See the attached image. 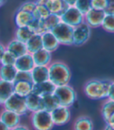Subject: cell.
Listing matches in <instances>:
<instances>
[{
    "label": "cell",
    "instance_id": "obj_1",
    "mask_svg": "<svg viewBox=\"0 0 114 130\" xmlns=\"http://www.w3.org/2000/svg\"><path fill=\"white\" fill-rule=\"evenodd\" d=\"M49 80L56 87L69 84L72 77L70 67L62 61H52L48 66Z\"/></svg>",
    "mask_w": 114,
    "mask_h": 130
},
{
    "label": "cell",
    "instance_id": "obj_2",
    "mask_svg": "<svg viewBox=\"0 0 114 130\" xmlns=\"http://www.w3.org/2000/svg\"><path fill=\"white\" fill-rule=\"evenodd\" d=\"M110 82V79H89L84 85V93L87 98L92 100L107 99Z\"/></svg>",
    "mask_w": 114,
    "mask_h": 130
},
{
    "label": "cell",
    "instance_id": "obj_3",
    "mask_svg": "<svg viewBox=\"0 0 114 130\" xmlns=\"http://www.w3.org/2000/svg\"><path fill=\"white\" fill-rule=\"evenodd\" d=\"M54 95L59 102L60 106L70 108L77 100V93L74 88L70 84L56 87Z\"/></svg>",
    "mask_w": 114,
    "mask_h": 130
},
{
    "label": "cell",
    "instance_id": "obj_4",
    "mask_svg": "<svg viewBox=\"0 0 114 130\" xmlns=\"http://www.w3.org/2000/svg\"><path fill=\"white\" fill-rule=\"evenodd\" d=\"M30 122L34 130H52L55 126L51 114L44 110L31 113Z\"/></svg>",
    "mask_w": 114,
    "mask_h": 130
},
{
    "label": "cell",
    "instance_id": "obj_5",
    "mask_svg": "<svg viewBox=\"0 0 114 130\" xmlns=\"http://www.w3.org/2000/svg\"><path fill=\"white\" fill-rule=\"evenodd\" d=\"M3 109L11 111L21 117L27 114L28 111L26 105L25 98L20 97L16 93H13L3 105Z\"/></svg>",
    "mask_w": 114,
    "mask_h": 130
},
{
    "label": "cell",
    "instance_id": "obj_6",
    "mask_svg": "<svg viewBox=\"0 0 114 130\" xmlns=\"http://www.w3.org/2000/svg\"><path fill=\"white\" fill-rule=\"evenodd\" d=\"M51 32L54 34L60 44L66 46L73 45L74 28L72 27L60 22Z\"/></svg>",
    "mask_w": 114,
    "mask_h": 130
},
{
    "label": "cell",
    "instance_id": "obj_7",
    "mask_svg": "<svg viewBox=\"0 0 114 130\" xmlns=\"http://www.w3.org/2000/svg\"><path fill=\"white\" fill-rule=\"evenodd\" d=\"M60 17L61 22L72 27L73 28L77 27L84 23V15L80 13L75 7H69Z\"/></svg>",
    "mask_w": 114,
    "mask_h": 130
},
{
    "label": "cell",
    "instance_id": "obj_8",
    "mask_svg": "<svg viewBox=\"0 0 114 130\" xmlns=\"http://www.w3.org/2000/svg\"><path fill=\"white\" fill-rule=\"evenodd\" d=\"M91 33H92V28H90L84 23H81L77 27H74L73 33V45H84L89 40Z\"/></svg>",
    "mask_w": 114,
    "mask_h": 130
},
{
    "label": "cell",
    "instance_id": "obj_9",
    "mask_svg": "<svg viewBox=\"0 0 114 130\" xmlns=\"http://www.w3.org/2000/svg\"><path fill=\"white\" fill-rule=\"evenodd\" d=\"M54 125L63 126L69 123L71 119V111L69 108L59 106L51 113Z\"/></svg>",
    "mask_w": 114,
    "mask_h": 130
},
{
    "label": "cell",
    "instance_id": "obj_10",
    "mask_svg": "<svg viewBox=\"0 0 114 130\" xmlns=\"http://www.w3.org/2000/svg\"><path fill=\"white\" fill-rule=\"evenodd\" d=\"M105 16V11L92 9L84 16V23H86L90 28L101 27Z\"/></svg>",
    "mask_w": 114,
    "mask_h": 130
},
{
    "label": "cell",
    "instance_id": "obj_11",
    "mask_svg": "<svg viewBox=\"0 0 114 130\" xmlns=\"http://www.w3.org/2000/svg\"><path fill=\"white\" fill-rule=\"evenodd\" d=\"M0 120L11 129L21 124V116L11 111L3 109L0 112Z\"/></svg>",
    "mask_w": 114,
    "mask_h": 130
},
{
    "label": "cell",
    "instance_id": "obj_12",
    "mask_svg": "<svg viewBox=\"0 0 114 130\" xmlns=\"http://www.w3.org/2000/svg\"><path fill=\"white\" fill-rule=\"evenodd\" d=\"M14 66L17 71H20V72H31V70L35 66L32 55L26 53L18 57Z\"/></svg>",
    "mask_w": 114,
    "mask_h": 130
},
{
    "label": "cell",
    "instance_id": "obj_13",
    "mask_svg": "<svg viewBox=\"0 0 114 130\" xmlns=\"http://www.w3.org/2000/svg\"><path fill=\"white\" fill-rule=\"evenodd\" d=\"M45 6L49 10L50 14H55L60 17L69 8L65 0H46Z\"/></svg>",
    "mask_w": 114,
    "mask_h": 130
},
{
    "label": "cell",
    "instance_id": "obj_14",
    "mask_svg": "<svg viewBox=\"0 0 114 130\" xmlns=\"http://www.w3.org/2000/svg\"><path fill=\"white\" fill-rule=\"evenodd\" d=\"M42 48L47 52L52 53L55 52L60 47V43L51 31H46L41 34Z\"/></svg>",
    "mask_w": 114,
    "mask_h": 130
},
{
    "label": "cell",
    "instance_id": "obj_15",
    "mask_svg": "<svg viewBox=\"0 0 114 130\" xmlns=\"http://www.w3.org/2000/svg\"><path fill=\"white\" fill-rule=\"evenodd\" d=\"M34 63L35 66H46L48 67L52 62V53L45 49H41L38 52L32 54Z\"/></svg>",
    "mask_w": 114,
    "mask_h": 130
},
{
    "label": "cell",
    "instance_id": "obj_16",
    "mask_svg": "<svg viewBox=\"0 0 114 130\" xmlns=\"http://www.w3.org/2000/svg\"><path fill=\"white\" fill-rule=\"evenodd\" d=\"M31 73L34 84H38L49 80V69L46 66H35Z\"/></svg>",
    "mask_w": 114,
    "mask_h": 130
},
{
    "label": "cell",
    "instance_id": "obj_17",
    "mask_svg": "<svg viewBox=\"0 0 114 130\" xmlns=\"http://www.w3.org/2000/svg\"><path fill=\"white\" fill-rule=\"evenodd\" d=\"M6 49L13 54L17 58L27 53L26 44L23 43L15 38L11 40L6 45Z\"/></svg>",
    "mask_w": 114,
    "mask_h": 130
},
{
    "label": "cell",
    "instance_id": "obj_18",
    "mask_svg": "<svg viewBox=\"0 0 114 130\" xmlns=\"http://www.w3.org/2000/svg\"><path fill=\"white\" fill-rule=\"evenodd\" d=\"M56 87L48 80L38 84H34L32 93H35L40 97H43L49 94H53Z\"/></svg>",
    "mask_w": 114,
    "mask_h": 130
},
{
    "label": "cell",
    "instance_id": "obj_19",
    "mask_svg": "<svg viewBox=\"0 0 114 130\" xmlns=\"http://www.w3.org/2000/svg\"><path fill=\"white\" fill-rule=\"evenodd\" d=\"M34 20L35 18H34V16L31 13H28V12L20 9H18L16 12L14 17V21L17 27H28Z\"/></svg>",
    "mask_w": 114,
    "mask_h": 130
},
{
    "label": "cell",
    "instance_id": "obj_20",
    "mask_svg": "<svg viewBox=\"0 0 114 130\" xmlns=\"http://www.w3.org/2000/svg\"><path fill=\"white\" fill-rule=\"evenodd\" d=\"M34 84L31 82H14L13 91L17 95L26 98L32 93Z\"/></svg>",
    "mask_w": 114,
    "mask_h": 130
},
{
    "label": "cell",
    "instance_id": "obj_21",
    "mask_svg": "<svg viewBox=\"0 0 114 130\" xmlns=\"http://www.w3.org/2000/svg\"><path fill=\"white\" fill-rule=\"evenodd\" d=\"M74 130H94V122L89 116L81 115L74 122Z\"/></svg>",
    "mask_w": 114,
    "mask_h": 130
},
{
    "label": "cell",
    "instance_id": "obj_22",
    "mask_svg": "<svg viewBox=\"0 0 114 130\" xmlns=\"http://www.w3.org/2000/svg\"><path fill=\"white\" fill-rule=\"evenodd\" d=\"M26 105L28 112L33 113L40 110H42L41 98L35 93H31L30 95L25 98Z\"/></svg>",
    "mask_w": 114,
    "mask_h": 130
},
{
    "label": "cell",
    "instance_id": "obj_23",
    "mask_svg": "<svg viewBox=\"0 0 114 130\" xmlns=\"http://www.w3.org/2000/svg\"><path fill=\"white\" fill-rule=\"evenodd\" d=\"M17 70L14 66L0 65V79L9 83H14Z\"/></svg>",
    "mask_w": 114,
    "mask_h": 130
},
{
    "label": "cell",
    "instance_id": "obj_24",
    "mask_svg": "<svg viewBox=\"0 0 114 130\" xmlns=\"http://www.w3.org/2000/svg\"><path fill=\"white\" fill-rule=\"evenodd\" d=\"M13 93V83H9L0 79V105L3 106Z\"/></svg>",
    "mask_w": 114,
    "mask_h": 130
},
{
    "label": "cell",
    "instance_id": "obj_25",
    "mask_svg": "<svg viewBox=\"0 0 114 130\" xmlns=\"http://www.w3.org/2000/svg\"><path fill=\"white\" fill-rule=\"evenodd\" d=\"M41 98L42 110L44 111L51 113L52 111H54L56 108H58L60 106L59 102L54 94H49V95H45Z\"/></svg>",
    "mask_w": 114,
    "mask_h": 130
},
{
    "label": "cell",
    "instance_id": "obj_26",
    "mask_svg": "<svg viewBox=\"0 0 114 130\" xmlns=\"http://www.w3.org/2000/svg\"><path fill=\"white\" fill-rule=\"evenodd\" d=\"M26 47L27 53H30L31 55L42 49L41 35L34 34L29 39V41L26 43Z\"/></svg>",
    "mask_w": 114,
    "mask_h": 130
},
{
    "label": "cell",
    "instance_id": "obj_27",
    "mask_svg": "<svg viewBox=\"0 0 114 130\" xmlns=\"http://www.w3.org/2000/svg\"><path fill=\"white\" fill-rule=\"evenodd\" d=\"M36 3H37V6L32 13L34 18L39 20H45L50 15V13L45 6V0L36 1Z\"/></svg>",
    "mask_w": 114,
    "mask_h": 130
},
{
    "label": "cell",
    "instance_id": "obj_28",
    "mask_svg": "<svg viewBox=\"0 0 114 130\" xmlns=\"http://www.w3.org/2000/svg\"><path fill=\"white\" fill-rule=\"evenodd\" d=\"M34 35V33L28 27H17L14 33V38L26 44Z\"/></svg>",
    "mask_w": 114,
    "mask_h": 130
},
{
    "label": "cell",
    "instance_id": "obj_29",
    "mask_svg": "<svg viewBox=\"0 0 114 130\" xmlns=\"http://www.w3.org/2000/svg\"><path fill=\"white\" fill-rule=\"evenodd\" d=\"M114 114V101L106 99L101 108V115L106 123L108 122L109 118Z\"/></svg>",
    "mask_w": 114,
    "mask_h": 130
},
{
    "label": "cell",
    "instance_id": "obj_30",
    "mask_svg": "<svg viewBox=\"0 0 114 130\" xmlns=\"http://www.w3.org/2000/svg\"><path fill=\"white\" fill-rule=\"evenodd\" d=\"M61 22L60 17L58 15L50 14L44 20V24L46 31H52Z\"/></svg>",
    "mask_w": 114,
    "mask_h": 130
},
{
    "label": "cell",
    "instance_id": "obj_31",
    "mask_svg": "<svg viewBox=\"0 0 114 130\" xmlns=\"http://www.w3.org/2000/svg\"><path fill=\"white\" fill-rule=\"evenodd\" d=\"M28 27L31 30L34 34H39L41 35L45 32H46L44 24V20H39L35 19L28 26Z\"/></svg>",
    "mask_w": 114,
    "mask_h": 130
},
{
    "label": "cell",
    "instance_id": "obj_32",
    "mask_svg": "<svg viewBox=\"0 0 114 130\" xmlns=\"http://www.w3.org/2000/svg\"><path fill=\"white\" fill-rule=\"evenodd\" d=\"M101 27L106 32L114 33V15L106 14Z\"/></svg>",
    "mask_w": 114,
    "mask_h": 130
},
{
    "label": "cell",
    "instance_id": "obj_33",
    "mask_svg": "<svg viewBox=\"0 0 114 130\" xmlns=\"http://www.w3.org/2000/svg\"><path fill=\"white\" fill-rule=\"evenodd\" d=\"M74 7L84 16L90 9H92L91 0H76Z\"/></svg>",
    "mask_w": 114,
    "mask_h": 130
},
{
    "label": "cell",
    "instance_id": "obj_34",
    "mask_svg": "<svg viewBox=\"0 0 114 130\" xmlns=\"http://www.w3.org/2000/svg\"><path fill=\"white\" fill-rule=\"evenodd\" d=\"M17 57L12 54L11 52H9V51L6 50L2 60H1V64L2 66H14L17 61Z\"/></svg>",
    "mask_w": 114,
    "mask_h": 130
},
{
    "label": "cell",
    "instance_id": "obj_35",
    "mask_svg": "<svg viewBox=\"0 0 114 130\" xmlns=\"http://www.w3.org/2000/svg\"><path fill=\"white\" fill-rule=\"evenodd\" d=\"M20 81L32 83V77H31V72H20V71H17L14 82H20Z\"/></svg>",
    "mask_w": 114,
    "mask_h": 130
},
{
    "label": "cell",
    "instance_id": "obj_36",
    "mask_svg": "<svg viewBox=\"0 0 114 130\" xmlns=\"http://www.w3.org/2000/svg\"><path fill=\"white\" fill-rule=\"evenodd\" d=\"M91 4L92 9L105 11L108 4V0H91Z\"/></svg>",
    "mask_w": 114,
    "mask_h": 130
},
{
    "label": "cell",
    "instance_id": "obj_37",
    "mask_svg": "<svg viewBox=\"0 0 114 130\" xmlns=\"http://www.w3.org/2000/svg\"><path fill=\"white\" fill-rule=\"evenodd\" d=\"M36 6H37L36 1H27L24 3H22L18 9L26 11V12H28V13H32L34 10H35Z\"/></svg>",
    "mask_w": 114,
    "mask_h": 130
},
{
    "label": "cell",
    "instance_id": "obj_38",
    "mask_svg": "<svg viewBox=\"0 0 114 130\" xmlns=\"http://www.w3.org/2000/svg\"><path fill=\"white\" fill-rule=\"evenodd\" d=\"M106 14L114 15V0H108V4L105 9Z\"/></svg>",
    "mask_w": 114,
    "mask_h": 130
},
{
    "label": "cell",
    "instance_id": "obj_39",
    "mask_svg": "<svg viewBox=\"0 0 114 130\" xmlns=\"http://www.w3.org/2000/svg\"><path fill=\"white\" fill-rule=\"evenodd\" d=\"M107 99H109L114 101V80H111L110 82V86L109 89V94H108Z\"/></svg>",
    "mask_w": 114,
    "mask_h": 130
},
{
    "label": "cell",
    "instance_id": "obj_40",
    "mask_svg": "<svg viewBox=\"0 0 114 130\" xmlns=\"http://www.w3.org/2000/svg\"><path fill=\"white\" fill-rule=\"evenodd\" d=\"M9 130H31L30 128L28 126H27L26 125H24V124H20L19 125L11 128Z\"/></svg>",
    "mask_w": 114,
    "mask_h": 130
},
{
    "label": "cell",
    "instance_id": "obj_41",
    "mask_svg": "<svg viewBox=\"0 0 114 130\" xmlns=\"http://www.w3.org/2000/svg\"><path fill=\"white\" fill-rule=\"evenodd\" d=\"M6 46L2 43L0 42V64H1V60H2V58L6 52Z\"/></svg>",
    "mask_w": 114,
    "mask_h": 130
},
{
    "label": "cell",
    "instance_id": "obj_42",
    "mask_svg": "<svg viewBox=\"0 0 114 130\" xmlns=\"http://www.w3.org/2000/svg\"><path fill=\"white\" fill-rule=\"evenodd\" d=\"M106 125H109L114 128V114L112 115V116L109 118V119L108 122L106 123Z\"/></svg>",
    "mask_w": 114,
    "mask_h": 130
},
{
    "label": "cell",
    "instance_id": "obj_43",
    "mask_svg": "<svg viewBox=\"0 0 114 130\" xmlns=\"http://www.w3.org/2000/svg\"><path fill=\"white\" fill-rule=\"evenodd\" d=\"M66 3L69 7H74L75 3H76V0H73V1H69V0H65Z\"/></svg>",
    "mask_w": 114,
    "mask_h": 130
},
{
    "label": "cell",
    "instance_id": "obj_44",
    "mask_svg": "<svg viewBox=\"0 0 114 130\" xmlns=\"http://www.w3.org/2000/svg\"><path fill=\"white\" fill-rule=\"evenodd\" d=\"M0 130H9V128L0 120Z\"/></svg>",
    "mask_w": 114,
    "mask_h": 130
},
{
    "label": "cell",
    "instance_id": "obj_45",
    "mask_svg": "<svg viewBox=\"0 0 114 130\" xmlns=\"http://www.w3.org/2000/svg\"><path fill=\"white\" fill-rule=\"evenodd\" d=\"M104 130H114V128H112L111 126H109V125H106V127H105V128H104Z\"/></svg>",
    "mask_w": 114,
    "mask_h": 130
},
{
    "label": "cell",
    "instance_id": "obj_46",
    "mask_svg": "<svg viewBox=\"0 0 114 130\" xmlns=\"http://www.w3.org/2000/svg\"><path fill=\"white\" fill-rule=\"evenodd\" d=\"M5 1H3V0H0V8H1L2 6H4V4H5Z\"/></svg>",
    "mask_w": 114,
    "mask_h": 130
}]
</instances>
